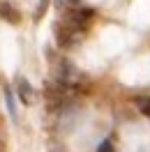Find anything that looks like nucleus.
I'll list each match as a JSON object with an SVG mask.
<instances>
[{
    "label": "nucleus",
    "instance_id": "nucleus-1",
    "mask_svg": "<svg viewBox=\"0 0 150 152\" xmlns=\"http://www.w3.org/2000/svg\"><path fill=\"white\" fill-rule=\"evenodd\" d=\"M16 90H19V99L23 104H32V102H35V90H32V86H30L23 76L16 81Z\"/></svg>",
    "mask_w": 150,
    "mask_h": 152
},
{
    "label": "nucleus",
    "instance_id": "nucleus-2",
    "mask_svg": "<svg viewBox=\"0 0 150 152\" xmlns=\"http://www.w3.org/2000/svg\"><path fill=\"white\" fill-rule=\"evenodd\" d=\"M0 16H2L5 21H10V23H19L21 21L19 10H16L12 2H0Z\"/></svg>",
    "mask_w": 150,
    "mask_h": 152
},
{
    "label": "nucleus",
    "instance_id": "nucleus-3",
    "mask_svg": "<svg viewBox=\"0 0 150 152\" xmlns=\"http://www.w3.org/2000/svg\"><path fill=\"white\" fill-rule=\"evenodd\" d=\"M72 76H74V67H72V62L62 60V62H60V69H58V78H60L62 83H67Z\"/></svg>",
    "mask_w": 150,
    "mask_h": 152
},
{
    "label": "nucleus",
    "instance_id": "nucleus-4",
    "mask_svg": "<svg viewBox=\"0 0 150 152\" xmlns=\"http://www.w3.org/2000/svg\"><path fill=\"white\" fill-rule=\"evenodd\" d=\"M5 102H7V108H10L12 120L16 122V120H19V113H16V102H14V92H12L10 88H5Z\"/></svg>",
    "mask_w": 150,
    "mask_h": 152
},
{
    "label": "nucleus",
    "instance_id": "nucleus-5",
    "mask_svg": "<svg viewBox=\"0 0 150 152\" xmlns=\"http://www.w3.org/2000/svg\"><path fill=\"white\" fill-rule=\"evenodd\" d=\"M136 106H139V111L143 115H148V118H150V97H141V99H136Z\"/></svg>",
    "mask_w": 150,
    "mask_h": 152
},
{
    "label": "nucleus",
    "instance_id": "nucleus-6",
    "mask_svg": "<svg viewBox=\"0 0 150 152\" xmlns=\"http://www.w3.org/2000/svg\"><path fill=\"white\" fill-rule=\"evenodd\" d=\"M97 152H113V143H111V138H104V141L97 145Z\"/></svg>",
    "mask_w": 150,
    "mask_h": 152
},
{
    "label": "nucleus",
    "instance_id": "nucleus-7",
    "mask_svg": "<svg viewBox=\"0 0 150 152\" xmlns=\"http://www.w3.org/2000/svg\"><path fill=\"white\" fill-rule=\"evenodd\" d=\"M46 5H49V0H39V7H37V12H35V19H42V14L46 12Z\"/></svg>",
    "mask_w": 150,
    "mask_h": 152
}]
</instances>
